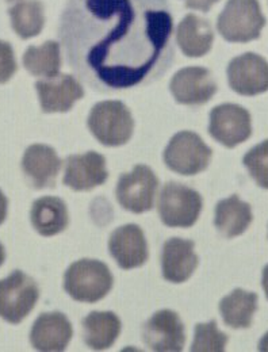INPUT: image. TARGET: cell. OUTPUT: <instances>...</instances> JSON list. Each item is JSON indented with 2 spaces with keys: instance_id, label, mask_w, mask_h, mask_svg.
Listing matches in <instances>:
<instances>
[{
  "instance_id": "obj_1",
  "label": "cell",
  "mask_w": 268,
  "mask_h": 352,
  "mask_svg": "<svg viewBox=\"0 0 268 352\" xmlns=\"http://www.w3.org/2000/svg\"><path fill=\"white\" fill-rule=\"evenodd\" d=\"M167 0H68L60 40L79 78L102 92L149 85L174 61Z\"/></svg>"
},
{
  "instance_id": "obj_2",
  "label": "cell",
  "mask_w": 268,
  "mask_h": 352,
  "mask_svg": "<svg viewBox=\"0 0 268 352\" xmlns=\"http://www.w3.org/2000/svg\"><path fill=\"white\" fill-rule=\"evenodd\" d=\"M114 283L110 268L95 259H82L71 264L64 275L65 292L79 302L93 304L103 300Z\"/></svg>"
},
{
  "instance_id": "obj_3",
  "label": "cell",
  "mask_w": 268,
  "mask_h": 352,
  "mask_svg": "<svg viewBox=\"0 0 268 352\" xmlns=\"http://www.w3.org/2000/svg\"><path fill=\"white\" fill-rule=\"evenodd\" d=\"M87 125L93 137L106 146L125 145L133 135L131 110L120 100H103L89 111Z\"/></svg>"
},
{
  "instance_id": "obj_4",
  "label": "cell",
  "mask_w": 268,
  "mask_h": 352,
  "mask_svg": "<svg viewBox=\"0 0 268 352\" xmlns=\"http://www.w3.org/2000/svg\"><path fill=\"white\" fill-rule=\"evenodd\" d=\"M265 25L259 0H227L217 19V30L229 43L258 40Z\"/></svg>"
},
{
  "instance_id": "obj_5",
  "label": "cell",
  "mask_w": 268,
  "mask_h": 352,
  "mask_svg": "<svg viewBox=\"0 0 268 352\" xmlns=\"http://www.w3.org/2000/svg\"><path fill=\"white\" fill-rule=\"evenodd\" d=\"M40 298V289L33 278L21 270L0 280V317L10 324H21Z\"/></svg>"
},
{
  "instance_id": "obj_6",
  "label": "cell",
  "mask_w": 268,
  "mask_h": 352,
  "mask_svg": "<svg viewBox=\"0 0 268 352\" xmlns=\"http://www.w3.org/2000/svg\"><path fill=\"white\" fill-rule=\"evenodd\" d=\"M212 155V149L197 133L183 131L171 138L163 157L171 171L180 175L192 176L209 167Z\"/></svg>"
},
{
  "instance_id": "obj_7",
  "label": "cell",
  "mask_w": 268,
  "mask_h": 352,
  "mask_svg": "<svg viewBox=\"0 0 268 352\" xmlns=\"http://www.w3.org/2000/svg\"><path fill=\"white\" fill-rule=\"evenodd\" d=\"M203 199L198 191L184 184L170 182L160 194L159 214L170 228H190L201 216Z\"/></svg>"
},
{
  "instance_id": "obj_8",
  "label": "cell",
  "mask_w": 268,
  "mask_h": 352,
  "mask_svg": "<svg viewBox=\"0 0 268 352\" xmlns=\"http://www.w3.org/2000/svg\"><path fill=\"white\" fill-rule=\"evenodd\" d=\"M159 179L148 166H135L132 173L122 174L117 183V199L120 205L135 214L153 209Z\"/></svg>"
},
{
  "instance_id": "obj_9",
  "label": "cell",
  "mask_w": 268,
  "mask_h": 352,
  "mask_svg": "<svg viewBox=\"0 0 268 352\" xmlns=\"http://www.w3.org/2000/svg\"><path fill=\"white\" fill-rule=\"evenodd\" d=\"M209 133L223 146L234 148L252 134L251 114L247 109L234 103L216 106L210 113Z\"/></svg>"
},
{
  "instance_id": "obj_10",
  "label": "cell",
  "mask_w": 268,
  "mask_h": 352,
  "mask_svg": "<svg viewBox=\"0 0 268 352\" xmlns=\"http://www.w3.org/2000/svg\"><path fill=\"white\" fill-rule=\"evenodd\" d=\"M230 88L244 96L268 91V61L260 54L248 52L234 57L226 69Z\"/></svg>"
},
{
  "instance_id": "obj_11",
  "label": "cell",
  "mask_w": 268,
  "mask_h": 352,
  "mask_svg": "<svg viewBox=\"0 0 268 352\" xmlns=\"http://www.w3.org/2000/svg\"><path fill=\"white\" fill-rule=\"evenodd\" d=\"M145 344L156 352H180L184 349V325L174 310L156 311L144 325Z\"/></svg>"
},
{
  "instance_id": "obj_12",
  "label": "cell",
  "mask_w": 268,
  "mask_h": 352,
  "mask_svg": "<svg viewBox=\"0 0 268 352\" xmlns=\"http://www.w3.org/2000/svg\"><path fill=\"white\" fill-rule=\"evenodd\" d=\"M171 92L180 104L198 106L208 103L217 92L212 72L202 67H187L178 71L171 80Z\"/></svg>"
},
{
  "instance_id": "obj_13",
  "label": "cell",
  "mask_w": 268,
  "mask_h": 352,
  "mask_svg": "<svg viewBox=\"0 0 268 352\" xmlns=\"http://www.w3.org/2000/svg\"><path fill=\"white\" fill-rule=\"evenodd\" d=\"M109 179L106 157L98 152L71 155L65 159L64 184L75 191H89Z\"/></svg>"
},
{
  "instance_id": "obj_14",
  "label": "cell",
  "mask_w": 268,
  "mask_h": 352,
  "mask_svg": "<svg viewBox=\"0 0 268 352\" xmlns=\"http://www.w3.org/2000/svg\"><path fill=\"white\" fill-rule=\"evenodd\" d=\"M109 251L117 264L124 270L141 267L149 258L145 234L135 223L120 226L111 233Z\"/></svg>"
},
{
  "instance_id": "obj_15",
  "label": "cell",
  "mask_w": 268,
  "mask_h": 352,
  "mask_svg": "<svg viewBox=\"0 0 268 352\" xmlns=\"http://www.w3.org/2000/svg\"><path fill=\"white\" fill-rule=\"evenodd\" d=\"M72 335V324L65 314L60 311L43 313L32 327L30 343L38 351H64Z\"/></svg>"
},
{
  "instance_id": "obj_16",
  "label": "cell",
  "mask_w": 268,
  "mask_h": 352,
  "mask_svg": "<svg viewBox=\"0 0 268 352\" xmlns=\"http://www.w3.org/2000/svg\"><path fill=\"white\" fill-rule=\"evenodd\" d=\"M44 113H67L85 96V88L71 75L63 74L36 83Z\"/></svg>"
},
{
  "instance_id": "obj_17",
  "label": "cell",
  "mask_w": 268,
  "mask_h": 352,
  "mask_svg": "<svg viewBox=\"0 0 268 352\" xmlns=\"http://www.w3.org/2000/svg\"><path fill=\"white\" fill-rule=\"evenodd\" d=\"M194 241L172 237L161 251V271L164 279L172 283L186 282L197 270L199 258L194 251Z\"/></svg>"
},
{
  "instance_id": "obj_18",
  "label": "cell",
  "mask_w": 268,
  "mask_h": 352,
  "mask_svg": "<svg viewBox=\"0 0 268 352\" xmlns=\"http://www.w3.org/2000/svg\"><path fill=\"white\" fill-rule=\"evenodd\" d=\"M61 168V160L56 151L44 144L30 145L22 157V170L34 188L54 187Z\"/></svg>"
},
{
  "instance_id": "obj_19",
  "label": "cell",
  "mask_w": 268,
  "mask_h": 352,
  "mask_svg": "<svg viewBox=\"0 0 268 352\" xmlns=\"http://www.w3.org/2000/svg\"><path fill=\"white\" fill-rule=\"evenodd\" d=\"M214 41V33L208 19L188 14L177 29V43L187 57H202L208 54Z\"/></svg>"
},
{
  "instance_id": "obj_20",
  "label": "cell",
  "mask_w": 268,
  "mask_h": 352,
  "mask_svg": "<svg viewBox=\"0 0 268 352\" xmlns=\"http://www.w3.org/2000/svg\"><path fill=\"white\" fill-rule=\"evenodd\" d=\"M121 320L113 311H91L83 318V340L89 349H110L121 333Z\"/></svg>"
},
{
  "instance_id": "obj_21",
  "label": "cell",
  "mask_w": 268,
  "mask_h": 352,
  "mask_svg": "<svg viewBox=\"0 0 268 352\" xmlns=\"http://www.w3.org/2000/svg\"><path fill=\"white\" fill-rule=\"evenodd\" d=\"M252 220L254 216L251 205L241 201L236 194L221 199L216 206L214 225L226 239H233L243 234Z\"/></svg>"
},
{
  "instance_id": "obj_22",
  "label": "cell",
  "mask_w": 268,
  "mask_h": 352,
  "mask_svg": "<svg viewBox=\"0 0 268 352\" xmlns=\"http://www.w3.org/2000/svg\"><path fill=\"white\" fill-rule=\"evenodd\" d=\"M30 219L34 229L45 237L61 233L69 223L67 205L57 197H43L34 201Z\"/></svg>"
},
{
  "instance_id": "obj_23",
  "label": "cell",
  "mask_w": 268,
  "mask_h": 352,
  "mask_svg": "<svg viewBox=\"0 0 268 352\" xmlns=\"http://www.w3.org/2000/svg\"><path fill=\"white\" fill-rule=\"evenodd\" d=\"M258 298L256 293L234 289L220 302L223 322L233 329L249 328L254 314L258 310Z\"/></svg>"
},
{
  "instance_id": "obj_24",
  "label": "cell",
  "mask_w": 268,
  "mask_h": 352,
  "mask_svg": "<svg viewBox=\"0 0 268 352\" xmlns=\"http://www.w3.org/2000/svg\"><path fill=\"white\" fill-rule=\"evenodd\" d=\"M11 26L22 38L37 37L45 25L44 4L40 0H19L8 10Z\"/></svg>"
},
{
  "instance_id": "obj_25",
  "label": "cell",
  "mask_w": 268,
  "mask_h": 352,
  "mask_svg": "<svg viewBox=\"0 0 268 352\" xmlns=\"http://www.w3.org/2000/svg\"><path fill=\"white\" fill-rule=\"evenodd\" d=\"M23 67L40 78H54L60 74L61 56L60 45L56 41H46L41 46H29L23 54Z\"/></svg>"
},
{
  "instance_id": "obj_26",
  "label": "cell",
  "mask_w": 268,
  "mask_h": 352,
  "mask_svg": "<svg viewBox=\"0 0 268 352\" xmlns=\"http://www.w3.org/2000/svg\"><path fill=\"white\" fill-rule=\"evenodd\" d=\"M226 344H227V335L219 329L217 322L214 320L206 324L195 325L191 351L223 352Z\"/></svg>"
},
{
  "instance_id": "obj_27",
  "label": "cell",
  "mask_w": 268,
  "mask_h": 352,
  "mask_svg": "<svg viewBox=\"0 0 268 352\" xmlns=\"http://www.w3.org/2000/svg\"><path fill=\"white\" fill-rule=\"evenodd\" d=\"M243 164L256 184L268 190V140L254 146L244 156Z\"/></svg>"
},
{
  "instance_id": "obj_28",
  "label": "cell",
  "mask_w": 268,
  "mask_h": 352,
  "mask_svg": "<svg viewBox=\"0 0 268 352\" xmlns=\"http://www.w3.org/2000/svg\"><path fill=\"white\" fill-rule=\"evenodd\" d=\"M16 71L18 65L12 46L0 40V85L7 83Z\"/></svg>"
},
{
  "instance_id": "obj_29",
  "label": "cell",
  "mask_w": 268,
  "mask_h": 352,
  "mask_svg": "<svg viewBox=\"0 0 268 352\" xmlns=\"http://www.w3.org/2000/svg\"><path fill=\"white\" fill-rule=\"evenodd\" d=\"M219 0H184V4L188 8L199 10L203 12H208Z\"/></svg>"
},
{
  "instance_id": "obj_30",
  "label": "cell",
  "mask_w": 268,
  "mask_h": 352,
  "mask_svg": "<svg viewBox=\"0 0 268 352\" xmlns=\"http://www.w3.org/2000/svg\"><path fill=\"white\" fill-rule=\"evenodd\" d=\"M7 210H8V199L4 195V192L0 190V225L7 219Z\"/></svg>"
},
{
  "instance_id": "obj_31",
  "label": "cell",
  "mask_w": 268,
  "mask_h": 352,
  "mask_svg": "<svg viewBox=\"0 0 268 352\" xmlns=\"http://www.w3.org/2000/svg\"><path fill=\"white\" fill-rule=\"evenodd\" d=\"M262 287H263L268 300V264L263 268V272H262Z\"/></svg>"
},
{
  "instance_id": "obj_32",
  "label": "cell",
  "mask_w": 268,
  "mask_h": 352,
  "mask_svg": "<svg viewBox=\"0 0 268 352\" xmlns=\"http://www.w3.org/2000/svg\"><path fill=\"white\" fill-rule=\"evenodd\" d=\"M258 350L260 352H268V332L260 339Z\"/></svg>"
},
{
  "instance_id": "obj_33",
  "label": "cell",
  "mask_w": 268,
  "mask_h": 352,
  "mask_svg": "<svg viewBox=\"0 0 268 352\" xmlns=\"http://www.w3.org/2000/svg\"><path fill=\"white\" fill-rule=\"evenodd\" d=\"M5 262V250L3 247V244L0 243V267Z\"/></svg>"
},
{
  "instance_id": "obj_34",
  "label": "cell",
  "mask_w": 268,
  "mask_h": 352,
  "mask_svg": "<svg viewBox=\"0 0 268 352\" xmlns=\"http://www.w3.org/2000/svg\"><path fill=\"white\" fill-rule=\"evenodd\" d=\"M5 1H14V0H5Z\"/></svg>"
}]
</instances>
